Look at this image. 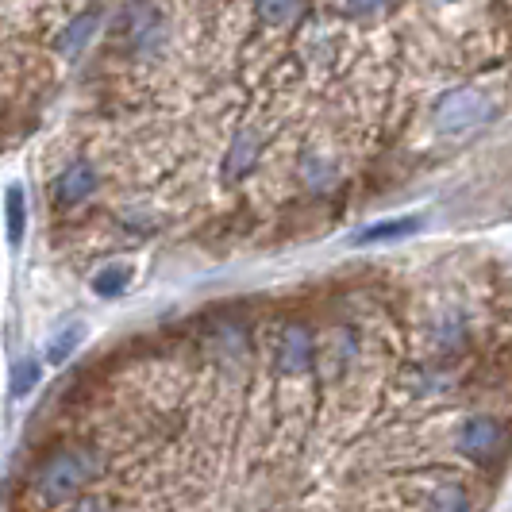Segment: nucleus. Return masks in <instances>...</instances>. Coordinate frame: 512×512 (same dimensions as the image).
<instances>
[{
    "label": "nucleus",
    "instance_id": "f257e3e1",
    "mask_svg": "<svg viewBox=\"0 0 512 512\" xmlns=\"http://www.w3.org/2000/svg\"><path fill=\"white\" fill-rule=\"evenodd\" d=\"M509 262L412 247L97 347L31 412L0 512H489Z\"/></svg>",
    "mask_w": 512,
    "mask_h": 512
},
{
    "label": "nucleus",
    "instance_id": "f03ea898",
    "mask_svg": "<svg viewBox=\"0 0 512 512\" xmlns=\"http://www.w3.org/2000/svg\"><path fill=\"white\" fill-rule=\"evenodd\" d=\"M409 4L266 24L128 0L43 151L51 243L104 285L143 255L312 243L439 174L505 116V27L428 39Z\"/></svg>",
    "mask_w": 512,
    "mask_h": 512
}]
</instances>
